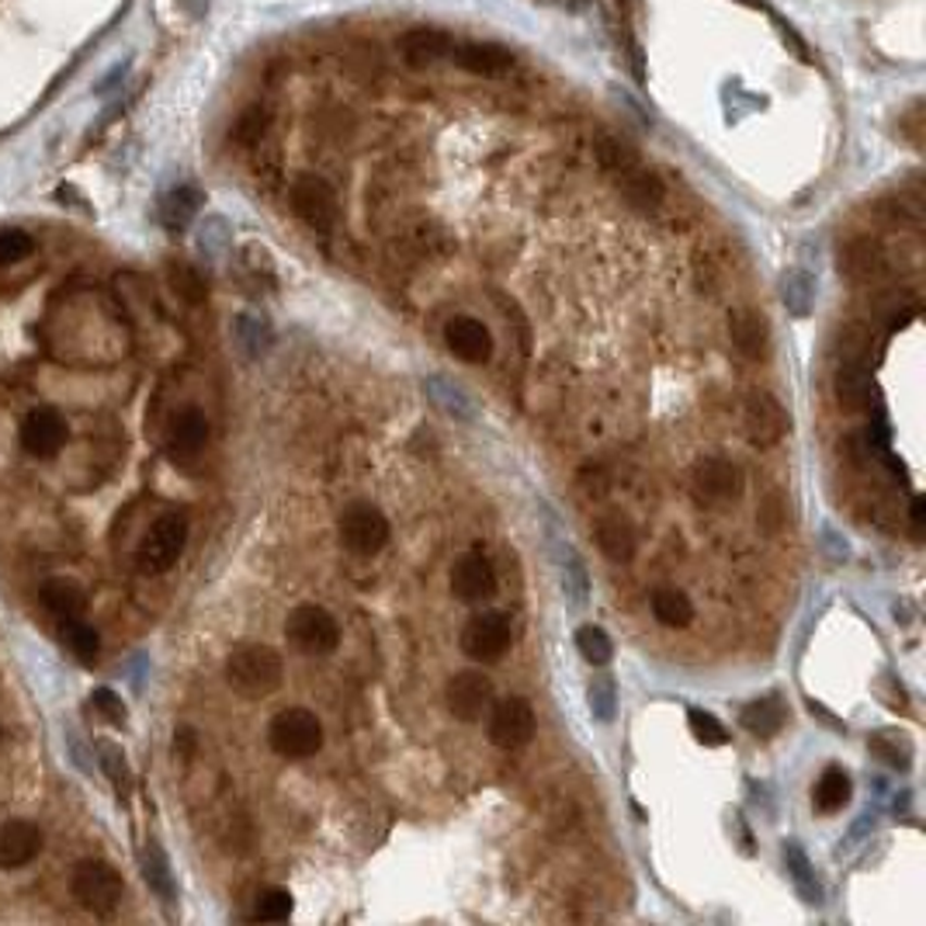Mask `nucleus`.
I'll return each mask as SVG.
<instances>
[{"mask_svg": "<svg viewBox=\"0 0 926 926\" xmlns=\"http://www.w3.org/2000/svg\"><path fill=\"white\" fill-rule=\"evenodd\" d=\"M285 680V663L271 646H240L226 660V684L240 698H271Z\"/></svg>", "mask_w": 926, "mask_h": 926, "instance_id": "f257e3e1", "label": "nucleus"}, {"mask_svg": "<svg viewBox=\"0 0 926 926\" xmlns=\"http://www.w3.org/2000/svg\"><path fill=\"white\" fill-rule=\"evenodd\" d=\"M70 896L95 916H112L125 896V881L115 864L108 861H80L70 875Z\"/></svg>", "mask_w": 926, "mask_h": 926, "instance_id": "f03ea898", "label": "nucleus"}, {"mask_svg": "<svg viewBox=\"0 0 926 926\" xmlns=\"http://www.w3.org/2000/svg\"><path fill=\"white\" fill-rule=\"evenodd\" d=\"M188 545V517L180 511L163 514L150 524V531L142 535L139 549H136V566L147 576H160L171 566H177L180 552Z\"/></svg>", "mask_w": 926, "mask_h": 926, "instance_id": "7ed1b4c3", "label": "nucleus"}, {"mask_svg": "<svg viewBox=\"0 0 926 926\" xmlns=\"http://www.w3.org/2000/svg\"><path fill=\"white\" fill-rule=\"evenodd\" d=\"M271 750L285 760H305L323 750V722L309 708H285L267 725Z\"/></svg>", "mask_w": 926, "mask_h": 926, "instance_id": "20e7f679", "label": "nucleus"}, {"mask_svg": "<svg viewBox=\"0 0 926 926\" xmlns=\"http://www.w3.org/2000/svg\"><path fill=\"white\" fill-rule=\"evenodd\" d=\"M288 202H292V212L313 233H334V226L340 223L337 191L320 174H299L292 180V188H288Z\"/></svg>", "mask_w": 926, "mask_h": 926, "instance_id": "39448f33", "label": "nucleus"}, {"mask_svg": "<svg viewBox=\"0 0 926 926\" xmlns=\"http://www.w3.org/2000/svg\"><path fill=\"white\" fill-rule=\"evenodd\" d=\"M285 639L292 649L305 652V656H330L340 646V625L326 608L299 604L285 622Z\"/></svg>", "mask_w": 926, "mask_h": 926, "instance_id": "423d86ee", "label": "nucleus"}, {"mask_svg": "<svg viewBox=\"0 0 926 926\" xmlns=\"http://www.w3.org/2000/svg\"><path fill=\"white\" fill-rule=\"evenodd\" d=\"M337 535L343 541V549L354 555H375L386 549L389 541V521L386 514L372 503H351L348 511L337 521Z\"/></svg>", "mask_w": 926, "mask_h": 926, "instance_id": "0eeeda50", "label": "nucleus"}, {"mask_svg": "<svg viewBox=\"0 0 926 926\" xmlns=\"http://www.w3.org/2000/svg\"><path fill=\"white\" fill-rule=\"evenodd\" d=\"M511 649V622L500 611L472 614L462 628V652L476 663H497Z\"/></svg>", "mask_w": 926, "mask_h": 926, "instance_id": "6e6552de", "label": "nucleus"}, {"mask_svg": "<svg viewBox=\"0 0 926 926\" xmlns=\"http://www.w3.org/2000/svg\"><path fill=\"white\" fill-rule=\"evenodd\" d=\"M70 441V424L57 406H35L22 421V448L32 459L60 455Z\"/></svg>", "mask_w": 926, "mask_h": 926, "instance_id": "1a4fd4ad", "label": "nucleus"}, {"mask_svg": "<svg viewBox=\"0 0 926 926\" xmlns=\"http://www.w3.org/2000/svg\"><path fill=\"white\" fill-rule=\"evenodd\" d=\"M535 736V708L524 698H506L489 708V742L500 750H521Z\"/></svg>", "mask_w": 926, "mask_h": 926, "instance_id": "9d476101", "label": "nucleus"}, {"mask_svg": "<svg viewBox=\"0 0 926 926\" xmlns=\"http://www.w3.org/2000/svg\"><path fill=\"white\" fill-rule=\"evenodd\" d=\"M448 712L459 722H479L493 708V680L483 677L479 670H462L445 687Z\"/></svg>", "mask_w": 926, "mask_h": 926, "instance_id": "9b49d317", "label": "nucleus"}, {"mask_svg": "<svg viewBox=\"0 0 926 926\" xmlns=\"http://www.w3.org/2000/svg\"><path fill=\"white\" fill-rule=\"evenodd\" d=\"M448 63L462 66L465 74L472 77H489V80H500L514 70L517 57L506 46L500 42H479V39H455V46H451L448 52Z\"/></svg>", "mask_w": 926, "mask_h": 926, "instance_id": "f8f14e48", "label": "nucleus"}, {"mask_svg": "<svg viewBox=\"0 0 926 926\" xmlns=\"http://www.w3.org/2000/svg\"><path fill=\"white\" fill-rule=\"evenodd\" d=\"M691 489L694 500L704 506L729 503L742 493V476L729 459H701L691 472Z\"/></svg>", "mask_w": 926, "mask_h": 926, "instance_id": "ddd939ff", "label": "nucleus"}, {"mask_svg": "<svg viewBox=\"0 0 926 926\" xmlns=\"http://www.w3.org/2000/svg\"><path fill=\"white\" fill-rule=\"evenodd\" d=\"M742 424H747V438L760 448H771L788 434L791 416L785 410V403L774 392H753L747 399V413H742Z\"/></svg>", "mask_w": 926, "mask_h": 926, "instance_id": "4468645a", "label": "nucleus"}, {"mask_svg": "<svg viewBox=\"0 0 926 926\" xmlns=\"http://www.w3.org/2000/svg\"><path fill=\"white\" fill-rule=\"evenodd\" d=\"M445 343L465 365H486L493 358V334L476 316H451L445 323Z\"/></svg>", "mask_w": 926, "mask_h": 926, "instance_id": "2eb2a0df", "label": "nucleus"}, {"mask_svg": "<svg viewBox=\"0 0 926 926\" xmlns=\"http://www.w3.org/2000/svg\"><path fill=\"white\" fill-rule=\"evenodd\" d=\"M451 593L465 604H483L497 593V573L489 566V559L479 552H468L455 559L451 566Z\"/></svg>", "mask_w": 926, "mask_h": 926, "instance_id": "dca6fc26", "label": "nucleus"}, {"mask_svg": "<svg viewBox=\"0 0 926 926\" xmlns=\"http://www.w3.org/2000/svg\"><path fill=\"white\" fill-rule=\"evenodd\" d=\"M451 46H455V39H451L448 32L427 28V25H424V28L403 32V35H399V42H396L403 63H406V66H416V70H427V66L445 63L448 52H451Z\"/></svg>", "mask_w": 926, "mask_h": 926, "instance_id": "f3484780", "label": "nucleus"}, {"mask_svg": "<svg viewBox=\"0 0 926 926\" xmlns=\"http://www.w3.org/2000/svg\"><path fill=\"white\" fill-rule=\"evenodd\" d=\"M42 850V829L28 819H11L0 826V871H17L32 864Z\"/></svg>", "mask_w": 926, "mask_h": 926, "instance_id": "a211bd4d", "label": "nucleus"}, {"mask_svg": "<svg viewBox=\"0 0 926 926\" xmlns=\"http://www.w3.org/2000/svg\"><path fill=\"white\" fill-rule=\"evenodd\" d=\"M729 340L747 361H764L771 351V323L760 309H736L729 316Z\"/></svg>", "mask_w": 926, "mask_h": 926, "instance_id": "6ab92c4d", "label": "nucleus"}, {"mask_svg": "<svg viewBox=\"0 0 926 926\" xmlns=\"http://www.w3.org/2000/svg\"><path fill=\"white\" fill-rule=\"evenodd\" d=\"M209 441V421L202 410L185 406L180 413H174V421L167 427V451L174 462H191L198 451Z\"/></svg>", "mask_w": 926, "mask_h": 926, "instance_id": "aec40b11", "label": "nucleus"}, {"mask_svg": "<svg viewBox=\"0 0 926 926\" xmlns=\"http://www.w3.org/2000/svg\"><path fill=\"white\" fill-rule=\"evenodd\" d=\"M614 185H617V191H622L625 202H628L631 209H639V212H656V209L666 202L663 177L652 174L649 167H642V163H639V167L625 171V174H617Z\"/></svg>", "mask_w": 926, "mask_h": 926, "instance_id": "412c9836", "label": "nucleus"}, {"mask_svg": "<svg viewBox=\"0 0 926 926\" xmlns=\"http://www.w3.org/2000/svg\"><path fill=\"white\" fill-rule=\"evenodd\" d=\"M885 271V250L867 240V236H858L840 247V275H847L850 281L867 285V281H878Z\"/></svg>", "mask_w": 926, "mask_h": 926, "instance_id": "4be33fe9", "label": "nucleus"}, {"mask_svg": "<svg viewBox=\"0 0 926 926\" xmlns=\"http://www.w3.org/2000/svg\"><path fill=\"white\" fill-rule=\"evenodd\" d=\"M780 858H785L788 878L794 885L798 899L809 902V905H819L823 902V885H819V878H815L809 853L798 847V840H785V843H780Z\"/></svg>", "mask_w": 926, "mask_h": 926, "instance_id": "5701e85b", "label": "nucleus"}, {"mask_svg": "<svg viewBox=\"0 0 926 926\" xmlns=\"http://www.w3.org/2000/svg\"><path fill=\"white\" fill-rule=\"evenodd\" d=\"M39 601L52 617H80L87 611V590L77 584V579H46L42 590H39Z\"/></svg>", "mask_w": 926, "mask_h": 926, "instance_id": "b1692460", "label": "nucleus"}, {"mask_svg": "<svg viewBox=\"0 0 926 926\" xmlns=\"http://www.w3.org/2000/svg\"><path fill=\"white\" fill-rule=\"evenodd\" d=\"M593 538L611 562H631L635 555V528L622 514H604L593 524Z\"/></svg>", "mask_w": 926, "mask_h": 926, "instance_id": "393cba45", "label": "nucleus"}, {"mask_svg": "<svg viewBox=\"0 0 926 926\" xmlns=\"http://www.w3.org/2000/svg\"><path fill=\"white\" fill-rule=\"evenodd\" d=\"M739 722H742V729H747V733H753L760 739H771V736H777L780 729H785L788 708H785V701H780L777 694H771V698L750 701L747 708H742Z\"/></svg>", "mask_w": 926, "mask_h": 926, "instance_id": "a878e982", "label": "nucleus"}, {"mask_svg": "<svg viewBox=\"0 0 926 926\" xmlns=\"http://www.w3.org/2000/svg\"><path fill=\"white\" fill-rule=\"evenodd\" d=\"M853 798V785H850V774L843 767H826L823 777L815 780V791H812V805L819 809L823 815H833L850 805Z\"/></svg>", "mask_w": 926, "mask_h": 926, "instance_id": "bb28decb", "label": "nucleus"}, {"mask_svg": "<svg viewBox=\"0 0 926 926\" xmlns=\"http://www.w3.org/2000/svg\"><path fill=\"white\" fill-rule=\"evenodd\" d=\"M198 209H202V191L185 185V188H174L167 198H163L160 220H163V226H167L171 233H185L195 223Z\"/></svg>", "mask_w": 926, "mask_h": 926, "instance_id": "cd10ccee", "label": "nucleus"}, {"mask_svg": "<svg viewBox=\"0 0 926 926\" xmlns=\"http://www.w3.org/2000/svg\"><path fill=\"white\" fill-rule=\"evenodd\" d=\"M271 125H275V112H271L267 104H250V108H243V112H240V118L233 122L229 139L236 142V147L258 150L261 142L267 139Z\"/></svg>", "mask_w": 926, "mask_h": 926, "instance_id": "c85d7f7f", "label": "nucleus"}, {"mask_svg": "<svg viewBox=\"0 0 926 926\" xmlns=\"http://www.w3.org/2000/svg\"><path fill=\"white\" fill-rule=\"evenodd\" d=\"M60 639L70 649V656L80 660V663H95L98 652H101L98 631L84 622V614L80 617H60Z\"/></svg>", "mask_w": 926, "mask_h": 926, "instance_id": "c756f323", "label": "nucleus"}, {"mask_svg": "<svg viewBox=\"0 0 926 926\" xmlns=\"http://www.w3.org/2000/svg\"><path fill=\"white\" fill-rule=\"evenodd\" d=\"M652 614H656V622L666 628H687L694 622V604L687 601V593L663 587L652 593Z\"/></svg>", "mask_w": 926, "mask_h": 926, "instance_id": "7c9ffc66", "label": "nucleus"}, {"mask_svg": "<svg viewBox=\"0 0 926 926\" xmlns=\"http://www.w3.org/2000/svg\"><path fill=\"white\" fill-rule=\"evenodd\" d=\"M593 153H597V163H601V167L611 174V177H617V174H625V171H631V167H639V150L631 147L628 139H622V136H601L593 142Z\"/></svg>", "mask_w": 926, "mask_h": 926, "instance_id": "2f4dec72", "label": "nucleus"}, {"mask_svg": "<svg viewBox=\"0 0 926 926\" xmlns=\"http://www.w3.org/2000/svg\"><path fill=\"white\" fill-rule=\"evenodd\" d=\"M812 299H815V278L809 275V271L794 267L780 278V302L788 305L791 316L805 320L812 313Z\"/></svg>", "mask_w": 926, "mask_h": 926, "instance_id": "473e14b6", "label": "nucleus"}, {"mask_svg": "<svg viewBox=\"0 0 926 926\" xmlns=\"http://www.w3.org/2000/svg\"><path fill=\"white\" fill-rule=\"evenodd\" d=\"M424 389L430 392V399L448 416H455V421H476V406H472V399H468V392L462 386L448 383V378H427Z\"/></svg>", "mask_w": 926, "mask_h": 926, "instance_id": "72a5a7b5", "label": "nucleus"}, {"mask_svg": "<svg viewBox=\"0 0 926 926\" xmlns=\"http://www.w3.org/2000/svg\"><path fill=\"white\" fill-rule=\"evenodd\" d=\"M837 396L847 410H861L871 399V372L867 365H840L837 368Z\"/></svg>", "mask_w": 926, "mask_h": 926, "instance_id": "f704fd0d", "label": "nucleus"}, {"mask_svg": "<svg viewBox=\"0 0 926 926\" xmlns=\"http://www.w3.org/2000/svg\"><path fill=\"white\" fill-rule=\"evenodd\" d=\"M139 864H142V878H147V885L153 888V892H157L163 902H171V899H174V878H171L167 853H163L157 843H150L147 850H142Z\"/></svg>", "mask_w": 926, "mask_h": 926, "instance_id": "c9c22d12", "label": "nucleus"}, {"mask_svg": "<svg viewBox=\"0 0 926 926\" xmlns=\"http://www.w3.org/2000/svg\"><path fill=\"white\" fill-rule=\"evenodd\" d=\"M867 747H871V753H875V756H881L888 767L910 771L913 747H910V739H905V736H899V733H892V729H881V733H875V736L867 739Z\"/></svg>", "mask_w": 926, "mask_h": 926, "instance_id": "e433bc0d", "label": "nucleus"}, {"mask_svg": "<svg viewBox=\"0 0 926 926\" xmlns=\"http://www.w3.org/2000/svg\"><path fill=\"white\" fill-rule=\"evenodd\" d=\"M167 281H171V288H174V292L185 299L188 305L205 302V296H209L205 278L198 275V267L188 264V261H171V264H167Z\"/></svg>", "mask_w": 926, "mask_h": 926, "instance_id": "4c0bfd02", "label": "nucleus"}, {"mask_svg": "<svg viewBox=\"0 0 926 926\" xmlns=\"http://www.w3.org/2000/svg\"><path fill=\"white\" fill-rule=\"evenodd\" d=\"M576 649L590 666H608L614 660V642L601 625H584L576 628Z\"/></svg>", "mask_w": 926, "mask_h": 926, "instance_id": "58836bf2", "label": "nucleus"}, {"mask_svg": "<svg viewBox=\"0 0 926 926\" xmlns=\"http://www.w3.org/2000/svg\"><path fill=\"white\" fill-rule=\"evenodd\" d=\"M871 354V330L861 323H847L837 334V361L840 365H867Z\"/></svg>", "mask_w": 926, "mask_h": 926, "instance_id": "ea45409f", "label": "nucleus"}, {"mask_svg": "<svg viewBox=\"0 0 926 926\" xmlns=\"http://www.w3.org/2000/svg\"><path fill=\"white\" fill-rule=\"evenodd\" d=\"M292 910H296V902L285 888H267V892H261L258 902H253V919L258 923H285L288 916H292Z\"/></svg>", "mask_w": 926, "mask_h": 926, "instance_id": "a19ab883", "label": "nucleus"}, {"mask_svg": "<svg viewBox=\"0 0 926 926\" xmlns=\"http://www.w3.org/2000/svg\"><path fill=\"white\" fill-rule=\"evenodd\" d=\"M587 704L597 722H611L617 712V687L611 677H593L587 687Z\"/></svg>", "mask_w": 926, "mask_h": 926, "instance_id": "79ce46f5", "label": "nucleus"}, {"mask_svg": "<svg viewBox=\"0 0 926 926\" xmlns=\"http://www.w3.org/2000/svg\"><path fill=\"white\" fill-rule=\"evenodd\" d=\"M687 725H691V733L701 747H725V742H729L725 725L712 712H704V708H691V712H687Z\"/></svg>", "mask_w": 926, "mask_h": 926, "instance_id": "37998d69", "label": "nucleus"}, {"mask_svg": "<svg viewBox=\"0 0 926 926\" xmlns=\"http://www.w3.org/2000/svg\"><path fill=\"white\" fill-rule=\"evenodd\" d=\"M35 250V240L22 229H4L0 233V267H11L17 261H25Z\"/></svg>", "mask_w": 926, "mask_h": 926, "instance_id": "c03bdc74", "label": "nucleus"}, {"mask_svg": "<svg viewBox=\"0 0 926 926\" xmlns=\"http://www.w3.org/2000/svg\"><path fill=\"white\" fill-rule=\"evenodd\" d=\"M562 587H566L570 601L576 608L587 601V570L576 555H570V562H562Z\"/></svg>", "mask_w": 926, "mask_h": 926, "instance_id": "a18cd8bd", "label": "nucleus"}, {"mask_svg": "<svg viewBox=\"0 0 926 926\" xmlns=\"http://www.w3.org/2000/svg\"><path fill=\"white\" fill-rule=\"evenodd\" d=\"M95 708L101 712V718H108V722H115V725H122L125 722V708H122V698L115 694V691H108V687H98L95 691Z\"/></svg>", "mask_w": 926, "mask_h": 926, "instance_id": "49530a36", "label": "nucleus"}, {"mask_svg": "<svg viewBox=\"0 0 926 926\" xmlns=\"http://www.w3.org/2000/svg\"><path fill=\"white\" fill-rule=\"evenodd\" d=\"M780 521H785V500L771 497L764 503V511H760V524H764L767 531H780Z\"/></svg>", "mask_w": 926, "mask_h": 926, "instance_id": "de8ad7c7", "label": "nucleus"}, {"mask_svg": "<svg viewBox=\"0 0 926 926\" xmlns=\"http://www.w3.org/2000/svg\"><path fill=\"white\" fill-rule=\"evenodd\" d=\"M104 771H108V777H115L118 785L129 780V771H125V756L115 747H104Z\"/></svg>", "mask_w": 926, "mask_h": 926, "instance_id": "09e8293b", "label": "nucleus"}, {"mask_svg": "<svg viewBox=\"0 0 926 926\" xmlns=\"http://www.w3.org/2000/svg\"><path fill=\"white\" fill-rule=\"evenodd\" d=\"M177 4H180V11H185L188 17H195V22L209 14V0H177Z\"/></svg>", "mask_w": 926, "mask_h": 926, "instance_id": "8fccbe9b", "label": "nucleus"}, {"mask_svg": "<svg viewBox=\"0 0 926 926\" xmlns=\"http://www.w3.org/2000/svg\"><path fill=\"white\" fill-rule=\"evenodd\" d=\"M191 747H195V733L191 729H177V739H174V750H180V753H191Z\"/></svg>", "mask_w": 926, "mask_h": 926, "instance_id": "3c124183", "label": "nucleus"}, {"mask_svg": "<svg viewBox=\"0 0 926 926\" xmlns=\"http://www.w3.org/2000/svg\"><path fill=\"white\" fill-rule=\"evenodd\" d=\"M125 70H129V63H122V66H115V74H108V77H104V80L98 84V95H104V90H108V87H115V80H118V77H125Z\"/></svg>", "mask_w": 926, "mask_h": 926, "instance_id": "603ef678", "label": "nucleus"}, {"mask_svg": "<svg viewBox=\"0 0 926 926\" xmlns=\"http://www.w3.org/2000/svg\"><path fill=\"white\" fill-rule=\"evenodd\" d=\"M913 521L923 524V500H919V497H916V503H913Z\"/></svg>", "mask_w": 926, "mask_h": 926, "instance_id": "864d4df0", "label": "nucleus"}, {"mask_svg": "<svg viewBox=\"0 0 926 926\" xmlns=\"http://www.w3.org/2000/svg\"><path fill=\"white\" fill-rule=\"evenodd\" d=\"M739 4H747V8H767L764 0H739Z\"/></svg>", "mask_w": 926, "mask_h": 926, "instance_id": "5fc2aeb1", "label": "nucleus"}]
</instances>
